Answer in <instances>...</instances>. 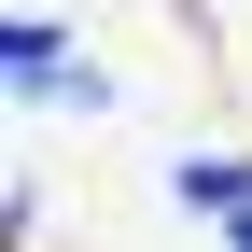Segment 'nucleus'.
Listing matches in <instances>:
<instances>
[{"label":"nucleus","instance_id":"f257e3e1","mask_svg":"<svg viewBox=\"0 0 252 252\" xmlns=\"http://www.w3.org/2000/svg\"><path fill=\"white\" fill-rule=\"evenodd\" d=\"M182 210L238 224V210H252V168H238V154H182Z\"/></svg>","mask_w":252,"mask_h":252},{"label":"nucleus","instance_id":"7ed1b4c3","mask_svg":"<svg viewBox=\"0 0 252 252\" xmlns=\"http://www.w3.org/2000/svg\"><path fill=\"white\" fill-rule=\"evenodd\" d=\"M224 238H238V252H252V210H238V224H224Z\"/></svg>","mask_w":252,"mask_h":252},{"label":"nucleus","instance_id":"f03ea898","mask_svg":"<svg viewBox=\"0 0 252 252\" xmlns=\"http://www.w3.org/2000/svg\"><path fill=\"white\" fill-rule=\"evenodd\" d=\"M0 70H14V84H56V14H14V28H0Z\"/></svg>","mask_w":252,"mask_h":252}]
</instances>
